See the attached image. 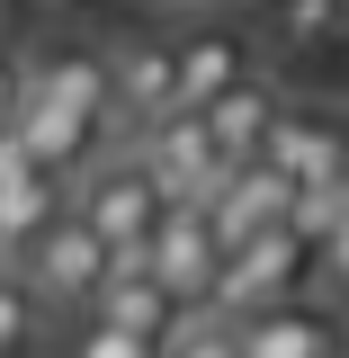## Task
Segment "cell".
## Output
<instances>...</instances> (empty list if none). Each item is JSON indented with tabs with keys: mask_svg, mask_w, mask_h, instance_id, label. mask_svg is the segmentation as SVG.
I'll return each instance as SVG.
<instances>
[{
	"mask_svg": "<svg viewBox=\"0 0 349 358\" xmlns=\"http://www.w3.org/2000/svg\"><path fill=\"white\" fill-rule=\"evenodd\" d=\"M108 54L81 36L36 45V63H18V108H9V143L36 162V171H81L99 162V134H108Z\"/></svg>",
	"mask_w": 349,
	"mask_h": 358,
	"instance_id": "1",
	"label": "cell"
},
{
	"mask_svg": "<svg viewBox=\"0 0 349 358\" xmlns=\"http://www.w3.org/2000/svg\"><path fill=\"white\" fill-rule=\"evenodd\" d=\"M63 215L108 251V268H134L143 233H152V215H162V188L143 179L134 152H108V162H81V188H72V206H63Z\"/></svg>",
	"mask_w": 349,
	"mask_h": 358,
	"instance_id": "2",
	"label": "cell"
},
{
	"mask_svg": "<svg viewBox=\"0 0 349 358\" xmlns=\"http://www.w3.org/2000/svg\"><path fill=\"white\" fill-rule=\"evenodd\" d=\"M287 296H313V242L287 233V224H269V233H251L242 251H224L206 313H215V322H242V313L287 305Z\"/></svg>",
	"mask_w": 349,
	"mask_h": 358,
	"instance_id": "3",
	"label": "cell"
},
{
	"mask_svg": "<svg viewBox=\"0 0 349 358\" xmlns=\"http://www.w3.org/2000/svg\"><path fill=\"white\" fill-rule=\"evenodd\" d=\"M134 268L152 278V296H162V305L206 313L215 268H224V242L206 233V215H197V206H162V215H152V233H143V251H134Z\"/></svg>",
	"mask_w": 349,
	"mask_h": 358,
	"instance_id": "4",
	"label": "cell"
},
{
	"mask_svg": "<svg viewBox=\"0 0 349 358\" xmlns=\"http://www.w3.org/2000/svg\"><path fill=\"white\" fill-rule=\"evenodd\" d=\"M134 162H143V179L162 188V206H206L215 197V179L233 171L215 152V134H206V117H162V126L134 134Z\"/></svg>",
	"mask_w": 349,
	"mask_h": 358,
	"instance_id": "5",
	"label": "cell"
},
{
	"mask_svg": "<svg viewBox=\"0 0 349 358\" xmlns=\"http://www.w3.org/2000/svg\"><path fill=\"white\" fill-rule=\"evenodd\" d=\"M171 63H179V90H171V117H206L233 81L260 72V54L242 36V18H215V27H171Z\"/></svg>",
	"mask_w": 349,
	"mask_h": 358,
	"instance_id": "6",
	"label": "cell"
},
{
	"mask_svg": "<svg viewBox=\"0 0 349 358\" xmlns=\"http://www.w3.org/2000/svg\"><path fill=\"white\" fill-rule=\"evenodd\" d=\"M9 278L27 287V305H72V313H81L90 296H99V278H108V251H99L72 215H54L36 242L18 251V268H9Z\"/></svg>",
	"mask_w": 349,
	"mask_h": 358,
	"instance_id": "7",
	"label": "cell"
},
{
	"mask_svg": "<svg viewBox=\"0 0 349 358\" xmlns=\"http://www.w3.org/2000/svg\"><path fill=\"white\" fill-rule=\"evenodd\" d=\"M224 331H233V358H349L341 313L313 305V296L260 305V313H242V322H224Z\"/></svg>",
	"mask_w": 349,
	"mask_h": 358,
	"instance_id": "8",
	"label": "cell"
},
{
	"mask_svg": "<svg viewBox=\"0 0 349 358\" xmlns=\"http://www.w3.org/2000/svg\"><path fill=\"white\" fill-rule=\"evenodd\" d=\"M287 206H296V188L269 171V162H233V171L215 179V197L197 206L206 215V233H215L224 251H242L251 233H269V224H287Z\"/></svg>",
	"mask_w": 349,
	"mask_h": 358,
	"instance_id": "9",
	"label": "cell"
},
{
	"mask_svg": "<svg viewBox=\"0 0 349 358\" xmlns=\"http://www.w3.org/2000/svg\"><path fill=\"white\" fill-rule=\"evenodd\" d=\"M171 90H179L171 27H152V36H126L117 54H108V108H117V117H134V134L171 117Z\"/></svg>",
	"mask_w": 349,
	"mask_h": 358,
	"instance_id": "10",
	"label": "cell"
},
{
	"mask_svg": "<svg viewBox=\"0 0 349 358\" xmlns=\"http://www.w3.org/2000/svg\"><path fill=\"white\" fill-rule=\"evenodd\" d=\"M260 162L287 179V188H332V179H341V117H322V108H278Z\"/></svg>",
	"mask_w": 349,
	"mask_h": 358,
	"instance_id": "11",
	"label": "cell"
},
{
	"mask_svg": "<svg viewBox=\"0 0 349 358\" xmlns=\"http://www.w3.org/2000/svg\"><path fill=\"white\" fill-rule=\"evenodd\" d=\"M54 215H63V197H54V171H36V162H27V152L0 134V251L18 260V251H27V242H36ZM9 260H0V268H9Z\"/></svg>",
	"mask_w": 349,
	"mask_h": 358,
	"instance_id": "12",
	"label": "cell"
},
{
	"mask_svg": "<svg viewBox=\"0 0 349 358\" xmlns=\"http://www.w3.org/2000/svg\"><path fill=\"white\" fill-rule=\"evenodd\" d=\"M81 322L126 331V341H143V350H162V331L179 322V305H162V296H152V278H143V268H108V278H99V296L81 305Z\"/></svg>",
	"mask_w": 349,
	"mask_h": 358,
	"instance_id": "13",
	"label": "cell"
},
{
	"mask_svg": "<svg viewBox=\"0 0 349 358\" xmlns=\"http://www.w3.org/2000/svg\"><path fill=\"white\" fill-rule=\"evenodd\" d=\"M278 108H287V99H278V81H260V72H251V81H233L215 108H206L215 152H224V162H260V143H269V126H278Z\"/></svg>",
	"mask_w": 349,
	"mask_h": 358,
	"instance_id": "14",
	"label": "cell"
},
{
	"mask_svg": "<svg viewBox=\"0 0 349 358\" xmlns=\"http://www.w3.org/2000/svg\"><path fill=\"white\" fill-rule=\"evenodd\" d=\"M349 27V0H278L269 9V36L287 45V54H313V45H332Z\"/></svg>",
	"mask_w": 349,
	"mask_h": 358,
	"instance_id": "15",
	"label": "cell"
},
{
	"mask_svg": "<svg viewBox=\"0 0 349 358\" xmlns=\"http://www.w3.org/2000/svg\"><path fill=\"white\" fill-rule=\"evenodd\" d=\"M152 358H233V331H224L215 313H179L171 331H162V350Z\"/></svg>",
	"mask_w": 349,
	"mask_h": 358,
	"instance_id": "16",
	"label": "cell"
},
{
	"mask_svg": "<svg viewBox=\"0 0 349 358\" xmlns=\"http://www.w3.org/2000/svg\"><path fill=\"white\" fill-rule=\"evenodd\" d=\"M27 341H36V305H27V287L0 268V358H18Z\"/></svg>",
	"mask_w": 349,
	"mask_h": 358,
	"instance_id": "17",
	"label": "cell"
},
{
	"mask_svg": "<svg viewBox=\"0 0 349 358\" xmlns=\"http://www.w3.org/2000/svg\"><path fill=\"white\" fill-rule=\"evenodd\" d=\"M313 287H332V296L349 305V224L332 233V242H322V251H313Z\"/></svg>",
	"mask_w": 349,
	"mask_h": 358,
	"instance_id": "18",
	"label": "cell"
},
{
	"mask_svg": "<svg viewBox=\"0 0 349 358\" xmlns=\"http://www.w3.org/2000/svg\"><path fill=\"white\" fill-rule=\"evenodd\" d=\"M72 358H152L143 341H126V331H99V322H81L72 331Z\"/></svg>",
	"mask_w": 349,
	"mask_h": 358,
	"instance_id": "19",
	"label": "cell"
},
{
	"mask_svg": "<svg viewBox=\"0 0 349 358\" xmlns=\"http://www.w3.org/2000/svg\"><path fill=\"white\" fill-rule=\"evenodd\" d=\"M171 9V27H215V18H242L251 0H162Z\"/></svg>",
	"mask_w": 349,
	"mask_h": 358,
	"instance_id": "20",
	"label": "cell"
},
{
	"mask_svg": "<svg viewBox=\"0 0 349 358\" xmlns=\"http://www.w3.org/2000/svg\"><path fill=\"white\" fill-rule=\"evenodd\" d=\"M9 108H18V63L0 54V134H9Z\"/></svg>",
	"mask_w": 349,
	"mask_h": 358,
	"instance_id": "21",
	"label": "cell"
},
{
	"mask_svg": "<svg viewBox=\"0 0 349 358\" xmlns=\"http://www.w3.org/2000/svg\"><path fill=\"white\" fill-rule=\"evenodd\" d=\"M341 188H349V126H341Z\"/></svg>",
	"mask_w": 349,
	"mask_h": 358,
	"instance_id": "22",
	"label": "cell"
},
{
	"mask_svg": "<svg viewBox=\"0 0 349 358\" xmlns=\"http://www.w3.org/2000/svg\"><path fill=\"white\" fill-rule=\"evenodd\" d=\"M54 9H72V0H54Z\"/></svg>",
	"mask_w": 349,
	"mask_h": 358,
	"instance_id": "23",
	"label": "cell"
}]
</instances>
